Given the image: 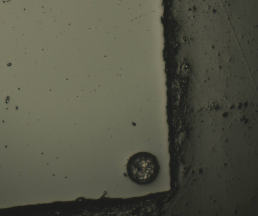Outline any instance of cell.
Masks as SVG:
<instances>
[{
  "label": "cell",
  "mask_w": 258,
  "mask_h": 216,
  "mask_svg": "<svg viewBox=\"0 0 258 216\" xmlns=\"http://www.w3.org/2000/svg\"><path fill=\"white\" fill-rule=\"evenodd\" d=\"M159 166L156 156L147 152L135 153L129 159L126 165L127 176L139 185L149 184L157 175Z\"/></svg>",
  "instance_id": "1"
}]
</instances>
